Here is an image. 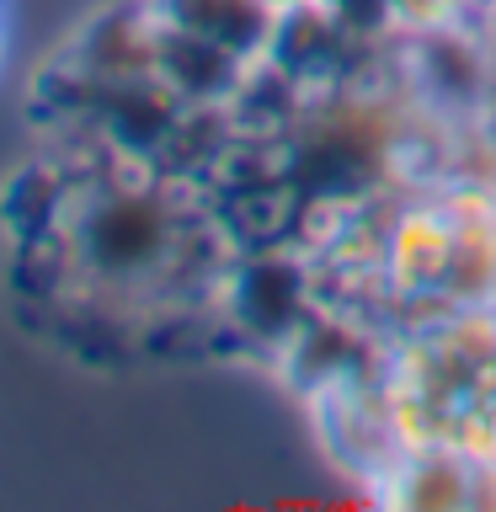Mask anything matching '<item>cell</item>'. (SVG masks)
<instances>
[{
	"mask_svg": "<svg viewBox=\"0 0 496 512\" xmlns=\"http://www.w3.org/2000/svg\"><path fill=\"white\" fill-rule=\"evenodd\" d=\"M384 411L411 454L496 475V310H448L395 352Z\"/></svg>",
	"mask_w": 496,
	"mask_h": 512,
	"instance_id": "cell-1",
	"label": "cell"
}]
</instances>
